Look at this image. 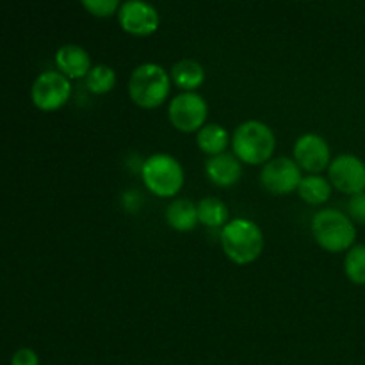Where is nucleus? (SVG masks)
I'll list each match as a JSON object with an SVG mask.
<instances>
[{"label": "nucleus", "mask_w": 365, "mask_h": 365, "mask_svg": "<svg viewBox=\"0 0 365 365\" xmlns=\"http://www.w3.org/2000/svg\"><path fill=\"white\" fill-rule=\"evenodd\" d=\"M310 232L314 241L328 253L349 252L356 241L355 223L337 209H323L314 214Z\"/></svg>", "instance_id": "39448f33"}, {"label": "nucleus", "mask_w": 365, "mask_h": 365, "mask_svg": "<svg viewBox=\"0 0 365 365\" xmlns=\"http://www.w3.org/2000/svg\"><path fill=\"white\" fill-rule=\"evenodd\" d=\"M205 175L217 187H232L242 177V163L230 152L209 157L205 163Z\"/></svg>", "instance_id": "ddd939ff"}, {"label": "nucleus", "mask_w": 365, "mask_h": 365, "mask_svg": "<svg viewBox=\"0 0 365 365\" xmlns=\"http://www.w3.org/2000/svg\"><path fill=\"white\" fill-rule=\"evenodd\" d=\"M328 180L331 187L348 196L365 192V163L353 153L334 157L328 166Z\"/></svg>", "instance_id": "6e6552de"}, {"label": "nucleus", "mask_w": 365, "mask_h": 365, "mask_svg": "<svg viewBox=\"0 0 365 365\" xmlns=\"http://www.w3.org/2000/svg\"><path fill=\"white\" fill-rule=\"evenodd\" d=\"M56 66L57 71L70 81L86 78L93 68L91 56L84 46L77 45V43H64L56 52Z\"/></svg>", "instance_id": "f8f14e48"}, {"label": "nucleus", "mask_w": 365, "mask_h": 365, "mask_svg": "<svg viewBox=\"0 0 365 365\" xmlns=\"http://www.w3.org/2000/svg\"><path fill=\"white\" fill-rule=\"evenodd\" d=\"M331 187L328 177L323 175H303L302 184L298 187V196L309 205H323L330 200Z\"/></svg>", "instance_id": "a211bd4d"}, {"label": "nucleus", "mask_w": 365, "mask_h": 365, "mask_svg": "<svg viewBox=\"0 0 365 365\" xmlns=\"http://www.w3.org/2000/svg\"><path fill=\"white\" fill-rule=\"evenodd\" d=\"M232 150L242 164L260 166L273 159L277 150V135L273 128L260 120H246L237 125L232 134Z\"/></svg>", "instance_id": "f03ea898"}, {"label": "nucleus", "mask_w": 365, "mask_h": 365, "mask_svg": "<svg viewBox=\"0 0 365 365\" xmlns=\"http://www.w3.org/2000/svg\"><path fill=\"white\" fill-rule=\"evenodd\" d=\"M292 159L307 175H321L331 163V150L327 139L319 134L299 135L292 146Z\"/></svg>", "instance_id": "9b49d317"}, {"label": "nucleus", "mask_w": 365, "mask_h": 365, "mask_svg": "<svg viewBox=\"0 0 365 365\" xmlns=\"http://www.w3.org/2000/svg\"><path fill=\"white\" fill-rule=\"evenodd\" d=\"M170 77L180 93H196V89L202 88L205 82V68L196 59L184 57L171 66Z\"/></svg>", "instance_id": "4468645a"}, {"label": "nucleus", "mask_w": 365, "mask_h": 365, "mask_svg": "<svg viewBox=\"0 0 365 365\" xmlns=\"http://www.w3.org/2000/svg\"><path fill=\"white\" fill-rule=\"evenodd\" d=\"M141 180L152 195L159 198H175L185 182L184 166L171 153H152L139 168Z\"/></svg>", "instance_id": "20e7f679"}, {"label": "nucleus", "mask_w": 365, "mask_h": 365, "mask_svg": "<svg viewBox=\"0 0 365 365\" xmlns=\"http://www.w3.org/2000/svg\"><path fill=\"white\" fill-rule=\"evenodd\" d=\"M220 242L230 262L237 266H250L262 255L264 232L255 221L235 217L221 228Z\"/></svg>", "instance_id": "f257e3e1"}, {"label": "nucleus", "mask_w": 365, "mask_h": 365, "mask_svg": "<svg viewBox=\"0 0 365 365\" xmlns=\"http://www.w3.org/2000/svg\"><path fill=\"white\" fill-rule=\"evenodd\" d=\"M198 221L207 228H223L230 221V209L223 200L216 196H205L196 203Z\"/></svg>", "instance_id": "f3484780"}, {"label": "nucleus", "mask_w": 365, "mask_h": 365, "mask_svg": "<svg viewBox=\"0 0 365 365\" xmlns=\"http://www.w3.org/2000/svg\"><path fill=\"white\" fill-rule=\"evenodd\" d=\"M118 24L127 34L145 38L159 31L160 14L155 6L145 0H127L121 2L118 11Z\"/></svg>", "instance_id": "9d476101"}, {"label": "nucleus", "mask_w": 365, "mask_h": 365, "mask_svg": "<svg viewBox=\"0 0 365 365\" xmlns=\"http://www.w3.org/2000/svg\"><path fill=\"white\" fill-rule=\"evenodd\" d=\"M207 116H209V103L198 91L178 93L170 100L168 120L178 132L198 134L200 128L207 125Z\"/></svg>", "instance_id": "423d86ee"}, {"label": "nucleus", "mask_w": 365, "mask_h": 365, "mask_svg": "<svg viewBox=\"0 0 365 365\" xmlns=\"http://www.w3.org/2000/svg\"><path fill=\"white\" fill-rule=\"evenodd\" d=\"M121 2L118 0H82V7L96 18H109L118 14Z\"/></svg>", "instance_id": "412c9836"}, {"label": "nucleus", "mask_w": 365, "mask_h": 365, "mask_svg": "<svg viewBox=\"0 0 365 365\" xmlns=\"http://www.w3.org/2000/svg\"><path fill=\"white\" fill-rule=\"evenodd\" d=\"M344 273L355 285H365V245H355L344 257Z\"/></svg>", "instance_id": "aec40b11"}, {"label": "nucleus", "mask_w": 365, "mask_h": 365, "mask_svg": "<svg viewBox=\"0 0 365 365\" xmlns=\"http://www.w3.org/2000/svg\"><path fill=\"white\" fill-rule=\"evenodd\" d=\"M303 171L292 157H273L260 170V184L273 195L284 196L298 191Z\"/></svg>", "instance_id": "1a4fd4ad"}, {"label": "nucleus", "mask_w": 365, "mask_h": 365, "mask_svg": "<svg viewBox=\"0 0 365 365\" xmlns=\"http://www.w3.org/2000/svg\"><path fill=\"white\" fill-rule=\"evenodd\" d=\"M348 216L351 217L353 223L365 225V192L349 196Z\"/></svg>", "instance_id": "4be33fe9"}, {"label": "nucleus", "mask_w": 365, "mask_h": 365, "mask_svg": "<svg viewBox=\"0 0 365 365\" xmlns=\"http://www.w3.org/2000/svg\"><path fill=\"white\" fill-rule=\"evenodd\" d=\"M71 96V81L59 71H43L34 78L31 98L38 109L50 113L68 103Z\"/></svg>", "instance_id": "0eeeda50"}, {"label": "nucleus", "mask_w": 365, "mask_h": 365, "mask_svg": "<svg viewBox=\"0 0 365 365\" xmlns=\"http://www.w3.org/2000/svg\"><path fill=\"white\" fill-rule=\"evenodd\" d=\"M132 203H135V207L139 209V207H141V203H143V196H139L135 191L125 192V195H123V207L128 210V212H135L134 205H132Z\"/></svg>", "instance_id": "b1692460"}, {"label": "nucleus", "mask_w": 365, "mask_h": 365, "mask_svg": "<svg viewBox=\"0 0 365 365\" xmlns=\"http://www.w3.org/2000/svg\"><path fill=\"white\" fill-rule=\"evenodd\" d=\"M166 223L168 227L173 228L175 232L180 234H187L196 228L198 221V210H196V203H192L187 198H175L171 200L170 205L166 207Z\"/></svg>", "instance_id": "2eb2a0df"}, {"label": "nucleus", "mask_w": 365, "mask_h": 365, "mask_svg": "<svg viewBox=\"0 0 365 365\" xmlns=\"http://www.w3.org/2000/svg\"><path fill=\"white\" fill-rule=\"evenodd\" d=\"M116 81L118 77L114 68L107 66V64H95L89 70L88 77L84 78V84L88 91L93 93V95H107V93L114 89Z\"/></svg>", "instance_id": "6ab92c4d"}, {"label": "nucleus", "mask_w": 365, "mask_h": 365, "mask_svg": "<svg viewBox=\"0 0 365 365\" xmlns=\"http://www.w3.org/2000/svg\"><path fill=\"white\" fill-rule=\"evenodd\" d=\"M170 71L157 63H143L132 70L128 78V96L141 109L160 107L171 93Z\"/></svg>", "instance_id": "7ed1b4c3"}, {"label": "nucleus", "mask_w": 365, "mask_h": 365, "mask_svg": "<svg viewBox=\"0 0 365 365\" xmlns=\"http://www.w3.org/2000/svg\"><path fill=\"white\" fill-rule=\"evenodd\" d=\"M11 365H39V356L34 349L20 348L11 356Z\"/></svg>", "instance_id": "5701e85b"}, {"label": "nucleus", "mask_w": 365, "mask_h": 365, "mask_svg": "<svg viewBox=\"0 0 365 365\" xmlns=\"http://www.w3.org/2000/svg\"><path fill=\"white\" fill-rule=\"evenodd\" d=\"M230 143V134H228L227 128L220 123H207L205 127L200 128L198 134H196V145H198V148L209 157H216L225 153Z\"/></svg>", "instance_id": "dca6fc26"}]
</instances>
